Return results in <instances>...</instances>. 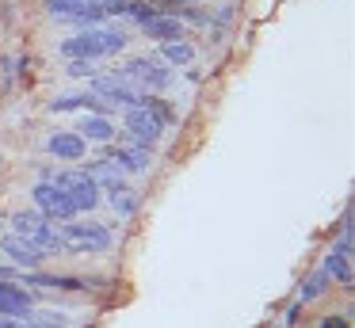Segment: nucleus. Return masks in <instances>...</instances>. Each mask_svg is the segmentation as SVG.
Listing matches in <instances>:
<instances>
[{
  "mask_svg": "<svg viewBox=\"0 0 355 328\" xmlns=\"http://www.w3.org/2000/svg\"><path fill=\"white\" fill-rule=\"evenodd\" d=\"M31 313V294L16 282H0V317H27Z\"/></svg>",
  "mask_w": 355,
  "mask_h": 328,
  "instance_id": "nucleus-11",
  "label": "nucleus"
},
{
  "mask_svg": "<svg viewBox=\"0 0 355 328\" xmlns=\"http://www.w3.org/2000/svg\"><path fill=\"white\" fill-rule=\"evenodd\" d=\"M141 31H146L153 42H176V38H184V23L172 19V15H153V19L141 23Z\"/></svg>",
  "mask_w": 355,
  "mask_h": 328,
  "instance_id": "nucleus-14",
  "label": "nucleus"
},
{
  "mask_svg": "<svg viewBox=\"0 0 355 328\" xmlns=\"http://www.w3.org/2000/svg\"><path fill=\"white\" fill-rule=\"evenodd\" d=\"M119 73H123L126 80L146 84V88H168L172 84V73L161 58H134V61H126V69H119Z\"/></svg>",
  "mask_w": 355,
  "mask_h": 328,
  "instance_id": "nucleus-8",
  "label": "nucleus"
},
{
  "mask_svg": "<svg viewBox=\"0 0 355 328\" xmlns=\"http://www.w3.org/2000/svg\"><path fill=\"white\" fill-rule=\"evenodd\" d=\"M58 248L77 252V256H92V252L111 248V229L100 221H65L58 229Z\"/></svg>",
  "mask_w": 355,
  "mask_h": 328,
  "instance_id": "nucleus-2",
  "label": "nucleus"
},
{
  "mask_svg": "<svg viewBox=\"0 0 355 328\" xmlns=\"http://www.w3.org/2000/svg\"><path fill=\"white\" fill-rule=\"evenodd\" d=\"M50 153H54V157H62V160H85V153H88V141L80 134H50Z\"/></svg>",
  "mask_w": 355,
  "mask_h": 328,
  "instance_id": "nucleus-13",
  "label": "nucleus"
},
{
  "mask_svg": "<svg viewBox=\"0 0 355 328\" xmlns=\"http://www.w3.org/2000/svg\"><path fill=\"white\" fill-rule=\"evenodd\" d=\"M321 328H352V320H347V317H324Z\"/></svg>",
  "mask_w": 355,
  "mask_h": 328,
  "instance_id": "nucleus-22",
  "label": "nucleus"
},
{
  "mask_svg": "<svg viewBox=\"0 0 355 328\" xmlns=\"http://www.w3.org/2000/svg\"><path fill=\"white\" fill-rule=\"evenodd\" d=\"M324 275L336 279L340 286H352V236H340V244H332L329 259H324Z\"/></svg>",
  "mask_w": 355,
  "mask_h": 328,
  "instance_id": "nucleus-9",
  "label": "nucleus"
},
{
  "mask_svg": "<svg viewBox=\"0 0 355 328\" xmlns=\"http://www.w3.org/2000/svg\"><path fill=\"white\" fill-rule=\"evenodd\" d=\"M191 58H195V50H191V42H184V38H176V42H161V61L187 65Z\"/></svg>",
  "mask_w": 355,
  "mask_h": 328,
  "instance_id": "nucleus-18",
  "label": "nucleus"
},
{
  "mask_svg": "<svg viewBox=\"0 0 355 328\" xmlns=\"http://www.w3.org/2000/svg\"><path fill=\"white\" fill-rule=\"evenodd\" d=\"M161 119H157L149 107H126V134H130L134 145H141V149H153L157 137H161Z\"/></svg>",
  "mask_w": 355,
  "mask_h": 328,
  "instance_id": "nucleus-7",
  "label": "nucleus"
},
{
  "mask_svg": "<svg viewBox=\"0 0 355 328\" xmlns=\"http://www.w3.org/2000/svg\"><path fill=\"white\" fill-rule=\"evenodd\" d=\"M324 282H329V275H324V271H317L313 279H309L306 286H302V302H313L317 294H324Z\"/></svg>",
  "mask_w": 355,
  "mask_h": 328,
  "instance_id": "nucleus-19",
  "label": "nucleus"
},
{
  "mask_svg": "<svg viewBox=\"0 0 355 328\" xmlns=\"http://www.w3.org/2000/svg\"><path fill=\"white\" fill-rule=\"evenodd\" d=\"M85 141H100V145H107L111 137H115V126H111V119H103V114H88L85 122H80V130H77Z\"/></svg>",
  "mask_w": 355,
  "mask_h": 328,
  "instance_id": "nucleus-16",
  "label": "nucleus"
},
{
  "mask_svg": "<svg viewBox=\"0 0 355 328\" xmlns=\"http://www.w3.org/2000/svg\"><path fill=\"white\" fill-rule=\"evenodd\" d=\"M0 252H4V256H8L12 264L27 267V271H31V267H39L42 259H46V252H39L35 244H27V241H19L16 233H8L4 241H0Z\"/></svg>",
  "mask_w": 355,
  "mask_h": 328,
  "instance_id": "nucleus-10",
  "label": "nucleus"
},
{
  "mask_svg": "<svg viewBox=\"0 0 355 328\" xmlns=\"http://www.w3.org/2000/svg\"><path fill=\"white\" fill-rule=\"evenodd\" d=\"M31 286H46V290H85V279H69V275H27Z\"/></svg>",
  "mask_w": 355,
  "mask_h": 328,
  "instance_id": "nucleus-17",
  "label": "nucleus"
},
{
  "mask_svg": "<svg viewBox=\"0 0 355 328\" xmlns=\"http://www.w3.org/2000/svg\"><path fill=\"white\" fill-rule=\"evenodd\" d=\"M50 183L69 195V202L77 206V214L80 210H96V202H100V187H96V180L88 172H80V168H65V172H58Z\"/></svg>",
  "mask_w": 355,
  "mask_h": 328,
  "instance_id": "nucleus-4",
  "label": "nucleus"
},
{
  "mask_svg": "<svg viewBox=\"0 0 355 328\" xmlns=\"http://www.w3.org/2000/svg\"><path fill=\"white\" fill-rule=\"evenodd\" d=\"M27 328H62V325H50V320H42V325H27Z\"/></svg>",
  "mask_w": 355,
  "mask_h": 328,
  "instance_id": "nucleus-24",
  "label": "nucleus"
},
{
  "mask_svg": "<svg viewBox=\"0 0 355 328\" xmlns=\"http://www.w3.org/2000/svg\"><path fill=\"white\" fill-rule=\"evenodd\" d=\"M126 46V31L119 27H92L77 38H65L58 50H62L65 61H96V58H107V53H119Z\"/></svg>",
  "mask_w": 355,
  "mask_h": 328,
  "instance_id": "nucleus-1",
  "label": "nucleus"
},
{
  "mask_svg": "<svg viewBox=\"0 0 355 328\" xmlns=\"http://www.w3.org/2000/svg\"><path fill=\"white\" fill-rule=\"evenodd\" d=\"M85 172L92 175V180H96V187H107L111 195H115V191H123V187H126L123 172H119L115 164H107V160H92V164H88Z\"/></svg>",
  "mask_w": 355,
  "mask_h": 328,
  "instance_id": "nucleus-15",
  "label": "nucleus"
},
{
  "mask_svg": "<svg viewBox=\"0 0 355 328\" xmlns=\"http://www.w3.org/2000/svg\"><path fill=\"white\" fill-rule=\"evenodd\" d=\"M69 76H92V61H73Z\"/></svg>",
  "mask_w": 355,
  "mask_h": 328,
  "instance_id": "nucleus-21",
  "label": "nucleus"
},
{
  "mask_svg": "<svg viewBox=\"0 0 355 328\" xmlns=\"http://www.w3.org/2000/svg\"><path fill=\"white\" fill-rule=\"evenodd\" d=\"M0 328H27V325H19V317H0Z\"/></svg>",
  "mask_w": 355,
  "mask_h": 328,
  "instance_id": "nucleus-23",
  "label": "nucleus"
},
{
  "mask_svg": "<svg viewBox=\"0 0 355 328\" xmlns=\"http://www.w3.org/2000/svg\"><path fill=\"white\" fill-rule=\"evenodd\" d=\"M111 202H115V210L119 214H134V195H130V191H115V195H111Z\"/></svg>",
  "mask_w": 355,
  "mask_h": 328,
  "instance_id": "nucleus-20",
  "label": "nucleus"
},
{
  "mask_svg": "<svg viewBox=\"0 0 355 328\" xmlns=\"http://www.w3.org/2000/svg\"><path fill=\"white\" fill-rule=\"evenodd\" d=\"M31 202H35V210H39L46 221H69L73 214H77V206L69 202V195H65L62 187H54L50 180L31 191Z\"/></svg>",
  "mask_w": 355,
  "mask_h": 328,
  "instance_id": "nucleus-5",
  "label": "nucleus"
},
{
  "mask_svg": "<svg viewBox=\"0 0 355 328\" xmlns=\"http://www.w3.org/2000/svg\"><path fill=\"white\" fill-rule=\"evenodd\" d=\"M149 153H153V149H141V145H134V149L115 145V149L107 153V164H115L119 172H146V168H149Z\"/></svg>",
  "mask_w": 355,
  "mask_h": 328,
  "instance_id": "nucleus-12",
  "label": "nucleus"
},
{
  "mask_svg": "<svg viewBox=\"0 0 355 328\" xmlns=\"http://www.w3.org/2000/svg\"><path fill=\"white\" fill-rule=\"evenodd\" d=\"M4 275H8V267H4V264H0V279H4Z\"/></svg>",
  "mask_w": 355,
  "mask_h": 328,
  "instance_id": "nucleus-25",
  "label": "nucleus"
},
{
  "mask_svg": "<svg viewBox=\"0 0 355 328\" xmlns=\"http://www.w3.org/2000/svg\"><path fill=\"white\" fill-rule=\"evenodd\" d=\"M12 233H16L19 241L35 244L39 252H58V229L50 225L39 210H19L16 218H12Z\"/></svg>",
  "mask_w": 355,
  "mask_h": 328,
  "instance_id": "nucleus-3",
  "label": "nucleus"
},
{
  "mask_svg": "<svg viewBox=\"0 0 355 328\" xmlns=\"http://www.w3.org/2000/svg\"><path fill=\"white\" fill-rule=\"evenodd\" d=\"M92 96H100L103 103H115V107H138V88L126 80L123 73H103L92 80Z\"/></svg>",
  "mask_w": 355,
  "mask_h": 328,
  "instance_id": "nucleus-6",
  "label": "nucleus"
}]
</instances>
